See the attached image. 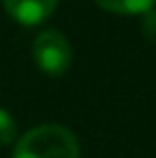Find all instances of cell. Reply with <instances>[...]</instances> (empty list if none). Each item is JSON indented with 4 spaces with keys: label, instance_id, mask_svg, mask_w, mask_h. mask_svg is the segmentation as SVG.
Listing matches in <instances>:
<instances>
[{
    "label": "cell",
    "instance_id": "obj_2",
    "mask_svg": "<svg viewBox=\"0 0 156 158\" xmlns=\"http://www.w3.org/2000/svg\"><path fill=\"white\" fill-rule=\"evenodd\" d=\"M32 57L46 76H62L71 64V44L60 30L48 28L35 37Z\"/></svg>",
    "mask_w": 156,
    "mask_h": 158
},
{
    "label": "cell",
    "instance_id": "obj_4",
    "mask_svg": "<svg viewBox=\"0 0 156 158\" xmlns=\"http://www.w3.org/2000/svg\"><path fill=\"white\" fill-rule=\"evenodd\" d=\"M101 9L110 14H122V16H136L145 14L152 9L154 0H94Z\"/></svg>",
    "mask_w": 156,
    "mask_h": 158
},
{
    "label": "cell",
    "instance_id": "obj_1",
    "mask_svg": "<svg viewBox=\"0 0 156 158\" xmlns=\"http://www.w3.org/2000/svg\"><path fill=\"white\" fill-rule=\"evenodd\" d=\"M78 140L69 128L60 124L41 126L21 135L14 147V158H78Z\"/></svg>",
    "mask_w": 156,
    "mask_h": 158
},
{
    "label": "cell",
    "instance_id": "obj_3",
    "mask_svg": "<svg viewBox=\"0 0 156 158\" xmlns=\"http://www.w3.org/2000/svg\"><path fill=\"white\" fill-rule=\"evenodd\" d=\"M2 5L21 25H39L53 14L57 0H2Z\"/></svg>",
    "mask_w": 156,
    "mask_h": 158
},
{
    "label": "cell",
    "instance_id": "obj_5",
    "mask_svg": "<svg viewBox=\"0 0 156 158\" xmlns=\"http://www.w3.org/2000/svg\"><path fill=\"white\" fill-rule=\"evenodd\" d=\"M16 140V122L7 110L0 108V147L12 144Z\"/></svg>",
    "mask_w": 156,
    "mask_h": 158
}]
</instances>
